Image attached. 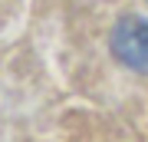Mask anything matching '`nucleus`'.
<instances>
[{
  "mask_svg": "<svg viewBox=\"0 0 148 142\" xmlns=\"http://www.w3.org/2000/svg\"><path fill=\"white\" fill-rule=\"evenodd\" d=\"M112 53L128 69L148 76V20H138V17L122 20L112 30Z\"/></svg>",
  "mask_w": 148,
  "mask_h": 142,
  "instance_id": "1",
  "label": "nucleus"
}]
</instances>
